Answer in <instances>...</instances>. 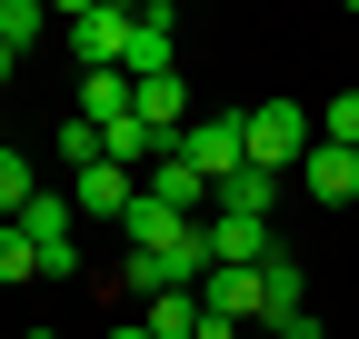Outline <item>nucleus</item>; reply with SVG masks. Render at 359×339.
I'll return each mask as SVG.
<instances>
[{
  "label": "nucleus",
  "mask_w": 359,
  "mask_h": 339,
  "mask_svg": "<svg viewBox=\"0 0 359 339\" xmlns=\"http://www.w3.org/2000/svg\"><path fill=\"white\" fill-rule=\"evenodd\" d=\"M150 339H200V289H170V300H140Z\"/></svg>",
  "instance_id": "14"
},
{
  "label": "nucleus",
  "mask_w": 359,
  "mask_h": 339,
  "mask_svg": "<svg viewBox=\"0 0 359 339\" xmlns=\"http://www.w3.org/2000/svg\"><path fill=\"white\" fill-rule=\"evenodd\" d=\"M40 30H50V11H40V0H0V50H11V60L30 50Z\"/></svg>",
  "instance_id": "15"
},
{
  "label": "nucleus",
  "mask_w": 359,
  "mask_h": 339,
  "mask_svg": "<svg viewBox=\"0 0 359 339\" xmlns=\"http://www.w3.org/2000/svg\"><path fill=\"white\" fill-rule=\"evenodd\" d=\"M130 30H140V11H110V0H80V11H60V40L80 70H120L130 60Z\"/></svg>",
  "instance_id": "2"
},
{
  "label": "nucleus",
  "mask_w": 359,
  "mask_h": 339,
  "mask_svg": "<svg viewBox=\"0 0 359 339\" xmlns=\"http://www.w3.org/2000/svg\"><path fill=\"white\" fill-rule=\"evenodd\" d=\"M200 310H219V319L259 329V270H210V279H200Z\"/></svg>",
  "instance_id": "12"
},
{
  "label": "nucleus",
  "mask_w": 359,
  "mask_h": 339,
  "mask_svg": "<svg viewBox=\"0 0 359 339\" xmlns=\"http://www.w3.org/2000/svg\"><path fill=\"white\" fill-rule=\"evenodd\" d=\"M299 190H309V200H330V209L359 200V150H330V140H320V150L299 160Z\"/></svg>",
  "instance_id": "9"
},
{
  "label": "nucleus",
  "mask_w": 359,
  "mask_h": 339,
  "mask_svg": "<svg viewBox=\"0 0 359 339\" xmlns=\"http://www.w3.org/2000/svg\"><path fill=\"white\" fill-rule=\"evenodd\" d=\"M180 230H200V220H180V209H160L150 190L130 200V220H120V240H130V260H160V249H170Z\"/></svg>",
  "instance_id": "7"
},
{
  "label": "nucleus",
  "mask_w": 359,
  "mask_h": 339,
  "mask_svg": "<svg viewBox=\"0 0 359 339\" xmlns=\"http://www.w3.org/2000/svg\"><path fill=\"white\" fill-rule=\"evenodd\" d=\"M70 220H80V209H70V190H40V200L20 209V240L40 249V279H60V270H80V240H70Z\"/></svg>",
  "instance_id": "4"
},
{
  "label": "nucleus",
  "mask_w": 359,
  "mask_h": 339,
  "mask_svg": "<svg viewBox=\"0 0 359 339\" xmlns=\"http://www.w3.org/2000/svg\"><path fill=\"white\" fill-rule=\"evenodd\" d=\"M180 160H190L200 180H210V200H219V180H230V170H250V130H240V110L190 120V130H180Z\"/></svg>",
  "instance_id": "3"
},
{
  "label": "nucleus",
  "mask_w": 359,
  "mask_h": 339,
  "mask_svg": "<svg viewBox=\"0 0 359 339\" xmlns=\"http://www.w3.org/2000/svg\"><path fill=\"white\" fill-rule=\"evenodd\" d=\"M280 339H320V310H299V319H280Z\"/></svg>",
  "instance_id": "19"
},
{
  "label": "nucleus",
  "mask_w": 359,
  "mask_h": 339,
  "mask_svg": "<svg viewBox=\"0 0 359 339\" xmlns=\"http://www.w3.org/2000/svg\"><path fill=\"white\" fill-rule=\"evenodd\" d=\"M140 190H150L160 209H180V220H210V180H200L180 150H160V160H150V180H140Z\"/></svg>",
  "instance_id": "6"
},
{
  "label": "nucleus",
  "mask_w": 359,
  "mask_h": 339,
  "mask_svg": "<svg viewBox=\"0 0 359 339\" xmlns=\"http://www.w3.org/2000/svg\"><path fill=\"white\" fill-rule=\"evenodd\" d=\"M130 80H170L180 70V50H170V11H160V0H150V11H140V30H130V60H120Z\"/></svg>",
  "instance_id": "10"
},
{
  "label": "nucleus",
  "mask_w": 359,
  "mask_h": 339,
  "mask_svg": "<svg viewBox=\"0 0 359 339\" xmlns=\"http://www.w3.org/2000/svg\"><path fill=\"white\" fill-rule=\"evenodd\" d=\"M210 249H219V270H259L280 240H269V220H230V209H210Z\"/></svg>",
  "instance_id": "8"
},
{
  "label": "nucleus",
  "mask_w": 359,
  "mask_h": 339,
  "mask_svg": "<svg viewBox=\"0 0 359 339\" xmlns=\"http://www.w3.org/2000/svg\"><path fill=\"white\" fill-rule=\"evenodd\" d=\"M240 339H280V329H240Z\"/></svg>",
  "instance_id": "21"
},
{
  "label": "nucleus",
  "mask_w": 359,
  "mask_h": 339,
  "mask_svg": "<svg viewBox=\"0 0 359 339\" xmlns=\"http://www.w3.org/2000/svg\"><path fill=\"white\" fill-rule=\"evenodd\" d=\"M30 339H60V329H30Z\"/></svg>",
  "instance_id": "23"
},
{
  "label": "nucleus",
  "mask_w": 359,
  "mask_h": 339,
  "mask_svg": "<svg viewBox=\"0 0 359 339\" xmlns=\"http://www.w3.org/2000/svg\"><path fill=\"white\" fill-rule=\"evenodd\" d=\"M290 180L280 170H230V180H219V209H230V220H269V200H280Z\"/></svg>",
  "instance_id": "13"
},
{
  "label": "nucleus",
  "mask_w": 359,
  "mask_h": 339,
  "mask_svg": "<svg viewBox=\"0 0 359 339\" xmlns=\"http://www.w3.org/2000/svg\"><path fill=\"white\" fill-rule=\"evenodd\" d=\"M0 80H11V50H0Z\"/></svg>",
  "instance_id": "22"
},
{
  "label": "nucleus",
  "mask_w": 359,
  "mask_h": 339,
  "mask_svg": "<svg viewBox=\"0 0 359 339\" xmlns=\"http://www.w3.org/2000/svg\"><path fill=\"white\" fill-rule=\"evenodd\" d=\"M110 339H150V329H140V319H120V329H110Z\"/></svg>",
  "instance_id": "20"
},
{
  "label": "nucleus",
  "mask_w": 359,
  "mask_h": 339,
  "mask_svg": "<svg viewBox=\"0 0 359 339\" xmlns=\"http://www.w3.org/2000/svg\"><path fill=\"white\" fill-rule=\"evenodd\" d=\"M320 140H330V150H359V90H339V100L320 110Z\"/></svg>",
  "instance_id": "17"
},
{
  "label": "nucleus",
  "mask_w": 359,
  "mask_h": 339,
  "mask_svg": "<svg viewBox=\"0 0 359 339\" xmlns=\"http://www.w3.org/2000/svg\"><path fill=\"white\" fill-rule=\"evenodd\" d=\"M130 200H140V170H120V160L70 180V209H90V220H130Z\"/></svg>",
  "instance_id": "5"
},
{
  "label": "nucleus",
  "mask_w": 359,
  "mask_h": 339,
  "mask_svg": "<svg viewBox=\"0 0 359 339\" xmlns=\"http://www.w3.org/2000/svg\"><path fill=\"white\" fill-rule=\"evenodd\" d=\"M240 130H250V170H280V180H299V160L320 150V120H309L299 100H259V110H240Z\"/></svg>",
  "instance_id": "1"
},
{
  "label": "nucleus",
  "mask_w": 359,
  "mask_h": 339,
  "mask_svg": "<svg viewBox=\"0 0 359 339\" xmlns=\"http://www.w3.org/2000/svg\"><path fill=\"white\" fill-rule=\"evenodd\" d=\"M0 279H40V249L20 240V220H0Z\"/></svg>",
  "instance_id": "18"
},
{
  "label": "nucleus",
  "mask_w": 359,
  "mask_h": 339,
  "mask_svg": "<svg viewBox=\"0 0 359 339\" xmlns=\"http://www.w3.org/2000/svg\"><path fill=\"white\" fill-rule=\"evenodd\" d=\"M30 200H40V180H30V160H20L11 140H0V220H20Z\"/></svg>",
  "instance_id": "16"
},
{
  "label": "nucleus",
  "mask_w": 359,
  "mask_h": 339,
  "mask_svg": "<svg viewBox=\"0 0 359 339\" xmlns=\"http://www.w3.org/2000/svg\"><path fill=\"white\" fill-rule=\"evenodd\" d=\"M130 100H140V80H130V70H80V120H90V130L130 120Z\"/></svg>",
  "instance_id": "11"
}]
</instances>
